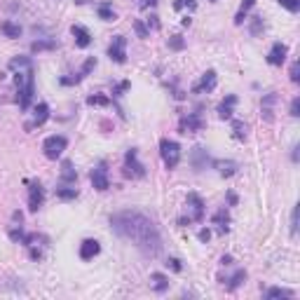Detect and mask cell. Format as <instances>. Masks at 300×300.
<instances>
[{"label": "cell", "mask_w": 300, "mask_h": 300, "mask_svg": "<svg viewBox=\"0 0 300 300\" xmlns=\"http://www.w3.org/2000/svg\"><path fill=\"white\" fill-rule=\"evenodd\" d=\"M256 5V0H244V2H242V7H239V12H237V16H235V23H244V19H247V14H249V9L254 7Z\"/></svg>", "instance_id": "cell-25"}, {"label": "cell", "mask_w": 300, "mask_h": 300, "mask_svg": "<svg viewBox=\"0 0 300 300\" xmlns=\"http://www.w3.org/2000/svg\"><path fill=\"white\" fill-rule=\"evenodd\" d=\"M9 237L14 239V242H21V244H23L26 235H23V230H9Z\"/></svg>", "instance_id": "cell-41"}, {"label": "cell", "mask_w": 300, "mask_h": 300, "mask_svg": "<svg viewBox=\"0 0 300 300\" xmlns=\"http://www.w3.org/2000/svg\"><path fill=\"white\" fill-rule=\"evenodd\" d=\"M14 82H16V101H19V108L26 110L31 106L33 94H35V85H33V63L31 66H21V68L14 70Z\"/></svg>", "instance_id": "cell-2"}, {"label": "cell", "mask_w": 300, "mask_h": 300, "mask_svg": "<svg viewBox=\"0 0 300 300\" xmlns=\"http://www.w3.org/2000/svg\"><path fill=\"white\" fill-rule=\"evenodd\" d=\"M188 207L193 209V218H190V221H202V218H204V202L200 200L197 193L188 195Z\"/></svg>", "instance_id": "cell-14"}, {"label": "cell", "mask_w": 300, "mask_h": 300, "mask_svg": "<svg viewBox=\"0 0 300 300\" xmlns=\"http://www.w3.org/2000/svg\"><path fill=\"white\" fill-rule=\"evenodd\" d=\"M54 47H56V40L47 38V40H35L31 45V49L33 52H45V49H54Z\"/></svg>", "instance_id": "cell-28"}, {"label": "cell", "mask_w": 300, "mask_h": 300, "mask_svg": "<svg viewBox=\"0 0 300 300\" xmlns=\"http://www.w3.org/2000/svg\"><path fill=\"white\" fill-rule=\"evenodd\" d=\"M204 127V120L200 117V113H188V115L181 120V131L183 134H195Z\"/></svg>", "instance_id": "cell-9"}, {"label": "cell", "mask_w": 300, "mask_h": 300, "mask_svg": "<svg viewBox=\"0 0 300 300\" xmlns=\"http://www.w3.org/2000/svg\"><path fill=\"white\" fill-rule=\"evenodd\" d=\"M150 28H153V31H157V28H160V16H150V19H148V31H150Z\"/></svg>", "instance_id": "cell-42"}, {"label": "cell", "mask_w": 300, "mask_h": 300, "mask_svg": "<svg viewBox=\"0 0 300 300\" xmlns=\"http://www.w3.org/2000/svg\"><path fill=\"white\" fill-rule=\"evenodd\" d=\"M157 2H160V0H141L139 7H141V9H148V7H155Z\"/></svg>", "instance_id": "cell-45"}, {"label": "cell", "mask_w": 300, "mask_h": 300, "mask_svg": "<svg viewBox=\"0 0 300 300\" xmlns=\"http://www.w3.org/2000/svg\"><path fill=\"white\" fill-rule=\"evenodd\" d=\"M200 239H202V242H209V239H211V232H209L207 228H204V230H200Z\"/></svg>", "instance_id": "cell-46"}, {"label": "cell", "mask_w": 300, "mask_h": 300, "mask_svg": "<svg viewBox=\"0 0 300 300\" xmlns=\"http://www.w3.org/2000/svg\"><path fill=\"white\" fill-rule=\"evenodd\" d=\"M150 289L157 293H164L169 289V277H164L160 272H153V275H150Z\"/></svg>", "instance_id": "cell-19"}, {"label": "cell", "mask_w": 300, "mask_h": 300, "mask_svg": "<svg viewBox=\"0 0 300 300\" xmlns=\"http://www.w3.org/2000/svg\"><path fill=\"white\" fill-rule=\"evenodd\" d=\"M214 225H218V232L225 235V232H228V225H230V214H228L225 209L216 211V214H214Z\"/></svg>", "instance_id": "cell-21"}, {"label": "cell", "mask_w": 300, "mask_h": 300, "mask_svg": "<svg viewBox=\"0 0 300 300\" xmlns=\"http://www.w3.org/2000/svg\"><path fill=\"white\" fill-rule=\"evenodd\" d=\"M235 103H237V96H235V94L225 96V99L221 101V106H218V117H221V120H230L232 113H235V110H232Z\"/></svg>", "instance_id": "cell-16"}, {"label": "cell", "mask_w": 300, "mask_h": 300, "mask_svg": "<svg viewBox=\"0 0 300 300\" xmlns=\"http://www.w3.org/2000/svg\"><path fill=\"white\" fill-rule=\"evenodd\" d=\"M99 251H101V247L96 239H85V242L80 244V258H82V261H92L94 256H99Z\"/></svg>", "instance_id": "cell-12"}, {"label": "cell", "mask_w": 300, "mask_h": 300, "mask_svg": "<svg viewBox=\"0 0 300 300\" xmlns=\"http://www.w3.org/2000/svg\"><path fill=\"white\" fill-rule=\"evenodd\" d=\"M122 174L127 178H143L146 176V167L139 162V153L131 148V150H127V155H124V169Z\"/></svg>", "instance_id": "cell-4"}, {"label": "cell", "mask_w": 300, "mask_h": 300, "mask_svg": "<svg viewBox=\"0 0 300 300\" xmlns=\"http://www.w3.org/2000/svg\"><path fill=\"white\" fill-rule=\"evenodd\" d=\"M214 164L218 167V174H221V176H225V178H230V176H235V174H237V162H232V160H228V162L218 160V162H214Z\"/></svg>", "instance_id": "cell-20"}, {"label": "cell", "mask_w": 300, "mask_h": 300, "mask_svg": "<svg viewBox=\"0 0 300 300\" xmlns=\"http://www.w3.org/2000/svg\"><path fill=\"white\" fill-rule=\"evenodd\" d=\"M277 101H279V96L275 92H270V94H265V96H263L261 115H263V120H265V122H272V120H275V106H277Z\"/></svg>", "instance_id": "cell-7"}, {"label": "cell", "mask_w": 300, "mask_h": 300, "mask_svg": "<svg viewBox=\"0 0 300 300\" xmlns=\"http://www.w3.org/2000/svg\"><path fill=\"white\" fill-rule=\"evenodd\" d=\"M167 268H171L174 272H181V270H183V265H181V261H178V258H169V261H167Z\"/></svg>", "instance_id": "cell-39"}, {"label": "cell", "mask_w": 300, "mask_h": 300, "mask_svg": "<svg viewBox=\"0 0 300 300\" xmlns=\"http://www.w3.org/2000/svg\"><path fill=\"white\" fill-rule=\"evenodd\" d=\"M73 38H75V45L82 47V49L92 45V35H89L85 26H73Z\"/></svg>", "instance_id": "cell-18"}, {"label": "cell", "mask_w": 300, "mask_h": 300, "mask_svg": "<svg viewBox=\"0 0 300 300\" xmlns=\"http://www.w3.org/2000/svg\"><path fill=\"white\" fill-rule=\"evenodd\" d=\"M216 82H218V77H216V70H207V73L202 75L200 85H195L193 89H195V92H214V89H216Z\"/></svg>", "instance_id": "cell-13"}, {"label": "cell", "mask_w": 300, "mask_h": 300, "mask_svg": "<svg viewBox=\"0 0 300 300\" xmlns=\"http://www.w3.org/2000/svg\"><path fill=\"white\" fill-rule=\"evenodd\" d=\"M185 5H188L190 9H195V7H197V0H176V2H174V7H176V9L185 7Z\"/></svg>", "instance_id": "cell-37"}, {"label": "cell", "mask_w": 300, "mask_h": 300, "mask_svg": "<svg viewBox=\"0 0 300 300\" xmlns=\"http://www.w3.org/2000/svg\"><path fill=\"white\" fill-rule=\"evenodd\" d=\"M42 200H45V190L40 183H33L31 190H28V209L31 211H38L42 207Z\"/></svg>", "instance_id": "cell-11"}, {"label": "cell", "mask_w": 300, "mask_h": 300, "mask_svg": "<svg viewBox=\"0 0 300 300\" xmlns=\"http://www.w3.org/2000/svg\"><path fill=\"white\" fill-rule=\"evenodd\" d=\"M75 169H73V164L70 162H63V169H61V181L63 183H75Z\"/></svg>", "instance_id": "cell-27"}, {"label": "cell", "mask_w": 300, "mask_h": 300, "mask_svg": "<svg viewBox=\"0 0 300 300\" xmlns=\"http://www.w3.org/2000/svg\"><path fill=\"white\" fill-rule=\"evenodd\" d=\"M279 2H282L289 12H298L300 9V0H279Z\"/></svg>", "instance_id": "cell-35"}, {"label": "cell", "mask_w": 300, "mask_h": 300, "mask_svg": "<svg viewBox=\"0 0 300 300\" xmlns=\"http://www.w3.org/2000/svg\"><path fill=\"white\" fill-rule=\"evenodd\" d=\"M169 47H171V49H183L185 40L181 38V35H171V38H169Z\"/></svg>", "instance_id": "cell-34"}, {"label": "cell", "mask_w": 300, "mask_h": 300, "mask_svg": "<svg viewBox=\"0 0 300 300\" xmlns=\"http://www.w3.org/2000/svg\"><path fill=\"white\" fill-rule=\"evenodd\" d=\"M190 162H193V167L197 171H202V169H207V164L211 160H209V153L204 150V148H193V155H190Z\"/></svg>", "instance_id": "cell-15"}, {"label": "cell", "mask_w": 300, "mask_h": 300, "mask_svg": "<svg viewBox=\"0 0 300 300\" xmlns=\"http://www.w3.org/2000/svg\"><path fill=\"white\" fill-rule=\"evenodd\" d=\"M127 89H129V82L124 80V82H120V85H117V89L113 94H115V96H122V92H127Z\"/></svg>", "instance_id": "cell-44"}, {"label": "cell", "mask_w": 300, "mask_h": 300, "mask_svg": "<svg viewBox=\"0 0 300 300\" xmlns=\"http://www.w3.org/2000/svg\"><path fill=\"white\" fill-rule=\"evenodd\" d=\"M92 185L96 188V190H101V193L110 188V181H108V167L103 164V162L92 171Z\"/></svg>", "instance_id": "cell-8"}, {"label": "cell", "mask_w": 300, "mask_h": 300, "mask_svg": "<svg viewBox=\"0 0 300 300\" xmlns=\"http://www.w3.org/2000/svg\"><path fill=\"white\" fill-rule=\"evenodd\" d=\"M56 197H59V200H75V197H77V188L61 185V188H56Z\"/></svg>", "instance_id": "cell-29"}, {"label": "cell", "mask_w": 300, "mask_h": 300, "mask_svg": "<svg viewBox=\"0 0 300 300\" xmlns=\"http://www.w3.org/2000/svg\"><path fill=\"white\" fill-rule=\"evenodd\" d=\"M87 103H89V106H108V103H110V99H108V96H103V94H94V96H89V99H87Z\"/></svg>", "instance_id": "cell-31"}, {"label": "cell", "mask_w": 300, "mask_h": 300, "mask_svg": "<svg viewBox=\"0 0 300 300\" xmlns=\"http://www.w3.org/2000/svg\"><path fill=\"white\" fill-rule=\"evenodd\" d=\"M124 47H127V38L124 35H115L110 47H108V56H110V61L115 63H124L127 61V52H124Z\"/></svg>", "instance_id": "cell-6"}, {"label": "cell", "mask_w": 300, "mask_h": 300, "mask_svg": "<svg viewBox=\"0 0 300 300\" xmlns=\"http://www.w3.org/2000/svg\"><path fill=\"white\" fill-rule=\"evenodd\" d=\"M160 155H162V162H164V167H167V169H176L178 162H181V146H178L176 141L162 139Z\"/></svg>", "instance_id": "cell-3"}, {"label": "cell", "mask_w": 300, "mask_h": 300, "mask_svg": "<svg viewBox=\"0 0 300 300\" xmlns=\"http://www.w3.org/2000/svg\"><path fill=\"white\" fill-rule=\"evenodd\" d=\"M66 146H68L66 136H49V139L42 143L45 157H49V160H56V157H61L63 150H66Z\"/></svg>", "instance_id": "cell-5"}, {"label": "cell", "mask_w": 300, "mask_h": 300, "mask_svg": "<svg viewBox=\"0 0 300 300\" xmlns=\"http://www.w3.org/2000/svg\"><path fill=\"white\" fill-rule=\"evenodd\" d=\"M298 232V207L291 211V235H296Z\"/></svg>", "instance_id": "cell-38"}, {"label": "cell", "mask_w": 300, "mask_h": 300, "mask_svg": "<svg viewBox=\"0 0 300 300\" xmlns=\"http://www.w3.org/2000/svg\"><path fill=\"white\" fill-rule=\"evenodd\" d=\"M286 54H289V47H286L284 42H275L272 49H270V54H268V63H272V66H282V63L286 61Z\"/></svg>", "instance_id": "cell-10"}, {"label": "cell", "mask_w": 300, "mask_h": 300, "mask_svg": "<svg viewBox=\"0 0 300 300\" xmlns=\"http://www.w3.org/2000/svg\"><path fill=\"white\" fill-rule=\"evenodd\" d=\"M265 298H268V300H275V298H293V291L275 286V289H268V291H265Z\"/></svg>", "instance_id": "cell-23"}, {"label": "cell", "mask_w": 300, "mask_h": 300, "mask_svg": "<svg viewBox=\"0 0 300 300\" xmlns=\"http://www.w3.org/2000/svg\"><path fill=\"white\" fill-rule=\"evenodd\" d=\"M263 28H265V23H263V16H254V19H251V35H258Z\"/></svg>", "instance_id": "cell-33"}, {"label": "cell", "mask_w": 300, "mask_h": 300, "mask_svg": "<svg viewBox=\"0 0 300 300\" xmlns=\"http://www.w3.org/2000/svg\"><path fill=\"white\" fill-rule=\"evenodd\" d=\"M300 115V99L296 96V99L291 101V117H298Z\"/></svg>", "instance_id": "cell-40"}, {"label": "cell", "mask_w": 300, "mask_h": 300, "mask_svg": "<svg viewBox=\"0 0 300 300\" xmlns=\"http://www.w3.org/2000/svg\"><path fill=\"white\" fill-rule=\"evenodd\" d=\"M244 279H247V272H244V270H237V272H235V275L228 279V282H230V284H228V291H235V289H239Z\"/></svg>", "instance_id": "cell-26"}, {"label": "cell", "mask_w": 300, "mask_h": 300, "mask_svg": "<svg viewBox=\"0 0 300 300\" xmlns=\"http://www.w3.org/2000/svg\"><path fill=\"white\" fill-rule=\"evenodd\" d=\"M221 263H223V265H230L232 258H230V256H223V261H221Z\"/></svg>", "instance_id": "cell-47"}, {"label": "cell", "mask_w": 300, "mask_h": 300, "mask_svg": "<svg viewBox=\"0 0 300 300\" xmlns=\"http://www.w3.org/2000/svg\"><path fill=\"white\" fill-rule=\"evenodd\" d=\"M94 66H96V59H94V56H89V59H87L85 61V66H82V70H80V73H82V77L85 75H89V73H92V68Z\"/></svg>", "instance_id": "cell-36"}, {"label": "cell", "mask_w": 300, "mask_h": 300, "mask_svg": "<svg viewBox=\"0 0 300 300\" xmlns=\"http://www.w3.org/2000/svg\"><path fill=\"white\" fill-rule=\"evenodd\" d=\"M47 117H49V106H47V103H38L35 110H33V122L28 124V129H31V127H40V124H45Z\"/></svg>", "instance_id": "cell-17"}, {"label": "cell", "mask_w": 300, "mask_h": 300, "mask_svg": "<svg viewBox=\"0 0 300 300\" xmlns=\"http://www.w3.org/2000/svg\"><path fill=\"white\" fill-rule=\"evenodd\" d=\"M247 131H249V127L242 122V120H235V122H232V136H235L237 141L247 139Z\"/></svg>", "instance_id": "cell-24"}, {"label": "cell", "mask_w": 300, "mask_h": 300, "mask_svg": "<svg viewBox=\"0 0 300 300\" xmlns=\"http://www.w3.org/2000/svg\"><path fill=\"white\" fill-rule=\"evenodd\" d=\"M291 80H293V82H298V80H300V66H298V63H293V66H291Z\"/></svg>", "instance_id": "cell-43"}, {"label": "cell", "mask_w": 300, "mask_h": 300, "mask_svg": "<svg viewBox=\"0 0 300 300\" xmlns=\"http://www.w3.org/2000/svg\"><path fill=\"white\" fill-rule=\"evenodd\" d=\"M96 12H99V16L103 21H115V12H113V7H110L108 2H101Z\"/></svg>", "instance_id": "cell-30"}, {"label": "cell", "mask_w": 300, "mask_h": 300, "mask_svg": "<svg viewBox=\"0 0 300 300\" xmlns=\"http://www.w3.org/2000/svg\"><path fill=\"white\" fill-rule=\"evenodd\" d=\"M110 228L120 235V237L134 242V247L139 249L143 256H155L162 251V237L155 223L141 211H120V214L110 216Z\"/></svg>", "instance_id": "cell-1"}, {"label": "cell", "mask_w": 300, "mask_h": 300, "mask_svg": "<svg viewBox=\"0 0 300 300\" xmlns=\"http://www.w3.org/2000/svg\"><path fill=\"white\" fill-rule=\"evenodd\" d=\"M134 31H136V35H139V38H148V35H150V31H148V26H146L143 21H139V19L134 21Z\"/></svg>", "instance_id": "cell-32"}, {"label": "cell", "mask_w": 300, "mask_h": 300, "mask_svg": "<svg viewBox=\"0 0 300 300\" xmlns=\"http://www.w3.org/2000/svg\"><path fill=\"white\" fill-rule=\"evenodd\" d=\"M0 31L5 33L7 38H19V35H21V26L14 21H2L0 23Z\"/></svg>", "instance_id": "cell-22"}]
</instances>
